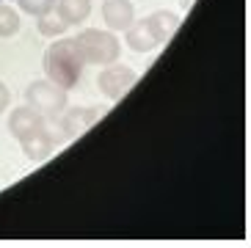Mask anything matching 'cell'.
<instances>
[{
	"mask_svg": "<svg viewBox=\"0 0 251 248\" xmlns=\"http://www.w3.org/2000/svg\"><path fill=\"white\" fill-rule=\"evenodd\" d=\"M83 66H86V58H83L80 47H77V39H61L52 42L45 52V74L47 80H52L58 88L64 91H72V88L80 86L83 80Z\"/></svg>",
	"mask_w": 251,
	"mask_h": 248,
	"instance_id": "cell-1",
	"label": "cell"
},
{
	"mask_svg": "<svg viewBox=\"0 0 251 248\" xmlns=\"http://www.w3.org/2000/svg\"><path fill=\"white\" fill-rule=\"evenodd\" d=\"M55 14L69 28H80L91 17V0H55Z\"/></svg>",
	"mask_w": 251,
	"mask_h": 248,
	"instance_id": "cell-10",
	"label": "cell"
},
{
	"mask_svg": "<svg viewBox=\"0 0 251 248\" xmlns=\"http://www.w3.org/2000/svg\"><path fill=\"white\" fill-rule=\"evenodd\" d=\"M58 141H61V135H52V132L45 127V130L33 132L30 138L20 141V146H23V152H25V157H28V160L42 163V160H47V157H50V154L55 152Z\"/></svg>",
	"mask_w": 251,
	"mask_h": 248,
	"instance_id": "cell-8",
	"label": "cell"
},
{
	"mask_svg": "<svg viewBox=\"0 0 251 248\" xmlns=\"http://www.w3.org/2000/svg\"><path fill=\"white\" fill-rule=\"evenodd\" d=\"M75 39H77V47H80L86 64L108 66L113 61H119V55H122V42H119V36L113 30L83 28Z\"/></svg>",
	"mask_w": 251,
	"mask_h": 248,
	"instance_id": "cell-2",
	"label": "cell"
},
{
	"mask_svg": "<svg viewBox=\"0 0 251 248\" xmlns=\"http://www.w3.org/2000/svg\"><path fill=\"white\" fill-rule=\"evenodd\" d=\"M17 6H20V11H25L30 17H42L55 8V0H17Z\"/></svg>",
	"mask_w": 251,
	"mask_h": 248,
	"instance_id": "cell-14",
	"label": "cell"
},
{
	"mask_svg": "<svg viewBox=\"0 0 251 248\" xmlns=\"http://www.w3.org/2000/svg\"><path fill=\"white\" fill-rule=\"evenodd\" d=\"M45 127H47V122L39 116V113L30 108L28 102L20 105V108H14V110H11V116H8V132H11L17 141L30 138L33 132L45 130Z\"/></svg>",
	"mask_w": 251,
	"mask_h": 248,
	"instance_id": "cell-6",
	"label": "cell"
},
{
	"mask_svg": "<svg viewBox=\"0 0 251 248\" xmlns=\"http://www.w3.org/2000/svg\"><path fill=\"white\" fill-rule=\"evenodd\" d=\"M23 28V20H20V11L11 8L8 3H0V39H11L20 33Z\"/></svg>",
	"mask_w": 251,
	"mask_h": 248,
	"instance_id": "cell-12",
	"label": "cell"
},
{
	"mask_svg": "<svg viewBox=\"0 0 251 248\" xmlns=\"http://www.w3.org/2000/svg\"><path fill=\"white\" fill-rule=\"evenodd\" d=\"M191 3H193V0H179V6H182L185 11H188V8H191Z\"/></svg>",
	"mask_w": 251,
	"mask_h": 248,
	"instance_id": "cell-16",
	"label": "cell"
},
{
	"mask_svg": "<svg viewBox=\"0 0 251 248\" xmlns=\"http://www.w3.org/2000/svg\"><path fill=\"white\" fill-rule=\"evenodd\" d=\"M100 113L102 110L100 108H86V105H80V108H69L58 116V132L64 141H75L77 135H83V132L89 130V127H94V122L100 119Z\"/></svg>",
	"mask_w": 251,
	"mask_h": 248,
	"instance_id": "cell-5",
	"label": "cell"
},
{
	"mask_svg": "<svg viewBox=\"0 0 251 248\" xmlns=\"http://www.w3.org/2000/svg\"><path fill=\"white\" fill-rule=\"evenodd\" d=\"M147 20H149V25H152V30H155V36L160 44L174 39V33H177L179 25H182V17H179L177 11H169V8H160L155 14H149Z\"/></svg>",
	"mask_w": 251,
	"mask_h": 248,
	"instance_id": "cell-11",
	"label": "cell"
},
{
	"mask_svg": "<svg viewBox=\"0 0 251 248\" xmlns=\"http://www.w3.org/2000/svg\"><path fill=\"white\" fill-rule=\"evenodd\" d=\"M135 83H138V72L130 69V66H125V64H119V61L102 66V72L97 74V88H100L102 97H108L111 102H119Z\"/></svg>",
	"mask_w": 251,
	"mask_h": 248,
	"instance_id": "cell-4",
	"label": "cell"
},
{
	"mask_svg": "<svg viewBox=\"0 0 251 248\" xmlns=\"http://www.w3.org/2000/svg\"><path fill=\"white\" fill-rule=\"evenodd\" d=\"M135 20V6L133 0H102V22L108 25V30L119 33L127 30Z\"/></svg>",
	"mask_w": 251,
	"mask_h": 248,
	"instance_id": "cell-7",
	"label": "cell"
},
{
	"mask_svg": "<svg viewBox=\"0 0 251 248\" xmlns=\"http://www.w3.org/2000/svg\"><path fill=\"white\" fill-rule=\"evenodd\" d=\"M8 102H11V91H8V86L3 80H0V113H6Z\"/></svg>",
	"mask_w": 251,
	"mask_h": 248,
	"instance_id": "cell-15",
	"label": "cell"
},
{
	"mask_svg": "<svg viewBox=\"0 0 251 248\" xmlns=\"http://www.w3.org/2000/svg\"><path fill=\"white\" fill-rule=\"evenodd\" d=\"M125 44L133 52H152L155 47H160L149 20H133V25L125 30Z\"/></svg>",
	"mask_w": 251,
	"mask_h": 248,
	"instance_id": "cell-9",
	"label": "cell"
},
{
	"mask_svg": "<svg viewBox=\"0 0 251 248\" xmlns=\"http://www.w3.org/2000/svg\"><path fill=\"white\" fill-rule=\"evenodd\" d=\"M69 91L58 88L52 80H33L25 88V102L36 110L45 122H58V116L69 105Z\"/></svg>",
	"mask_w": 251,
	"mask_h": 248,
	"instance_id": "cell-3",
	"label": "cell"
},
{
	"mask_svg": "<svg viewBox=\"0 0 251 248\" xmlns=\"http://www.w3.org/2000/svg\"><path fill=\"white\" fill-rule=\"evenodd\" d=\"M36 28H39V33H42V36L58 39V36H64V30H67L69 25L61 20V17L55 14V8H52V11H47V14L36 17Z\"/></svg>",
	"mask_w": 251,
	"mask_h": 248,
	"instance_id": "cell-13",
	"label": "cell"
}]
</instances>
